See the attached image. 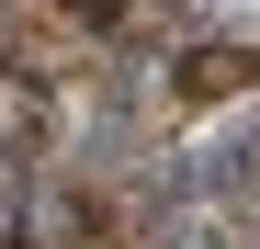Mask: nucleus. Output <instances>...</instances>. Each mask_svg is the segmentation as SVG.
<instances>
[{
    "label": "nucleus",
    "mask_w": 260,
    "mask_h": 249,
    "mask_svg": "<svg viewBox=\"0 0 260 249\" xmlns=\"http://www.w3.org/2000/svg\"><path fill=\"white\" fill-rule=\"evenodd\" d=\"M249 68H260V57H238V46L192 57V68H181V102H226V91H249Z\"/></svg>",
    "instance_id": "nucleus-1"
},
{
    "label": "nucleus",
    "mask_w": 260,
    "mask_h": 249,
    "mask_svg": "<svg viewBox=\"0 0 260 249\" xmlns=\"http://www.w3.org/2000/svg\"><path fill=\"white\" fill-rule=\"evenodd\" d=\"M68 12H79V23H124V0H68Z\"/></svg>",
    "instance_id": "nucleus-2"
}]
</instances>
